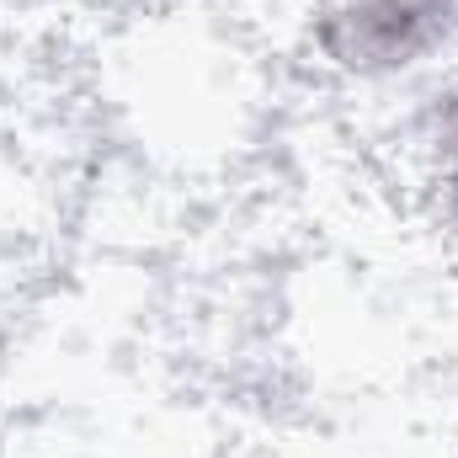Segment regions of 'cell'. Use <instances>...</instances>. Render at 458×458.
<instances>
[{"label":"cell","mask_w":458,"mask_h":458,"mask_svg":"<svg viewBox=\"0 0 458 458\" xmlns=\"http://www.w3.org/2000/svg\"><path fill=\"white\" fill-rule=\"evenodd\" d=\"M448 32V0H346L326 11L320 43L346 70L416 64Z\"/></svg>","instance_id":"obj_1"},{"label":"cell","mask_w":458,"mask_h":458,"mask_svg":"<svg viewBox=\"0 0 458 458\" xmlns=\"http://www.w3.org/2000/svg\"><path fill=\"white\" fill-rule=\"evenodd\" d=\"M448 192H454V203H458V102H454V113H448Z\"/></svg>","instance_id":"obj_2"}]
</instances>
